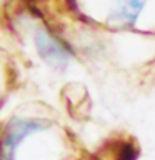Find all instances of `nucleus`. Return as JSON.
Instances as JSON below:
<instances>
[{
    "instance_id": "obj_1",
    "label": "nucleus",
    "mask_w": 155,
    "mask_h": 160,
    "mask_svg": "<svg viewBox=\"0 0 155 160\" xmlns=\"http://www.w3.org/2000/svg\"><path fill=\"white\" fill-rule=\"evenodd\" d=\"M52 122L50 120L40 118H12L5 128L3 140H2V160H13L15 150L18 143L27 137V135L38 132V130L48 128Z\"/></svg>"
},
{
    "instance_id": "obj_2",
    "label": "nucleus",
    "mask_w": 155,
    "mask_h": 160,
    "mask_svg": "<svg viewBox=\"0 0 155 160\" xmlns=\"http://www.w3.org/2000/svg\"><path fill=\"white\" fill-rule=\"evenodd\" d=\"M35 45H37L38 55L42 57L48 65H52L55 68H62L68 62V50L63 43H60L57 38H53L50 33H47L45 30L35 35Z\"/></svg>"
},
{
    "instance_id": "obj_3",
    "label": "nucleus",
    "mask_w": 155,
    "mask_h": 160,
    "mask_svg": "<svg viewBox=\"0 0 155 160\" xmlns=\"http://www.w3.org/2000/svg\"><path fill=\"white\" fill-rule=\"evenodd\" d=\"M145 5V0H115V5L110 12L108 22L123 27H133L140 12Z\"/></svg>"
}]
</instances>
